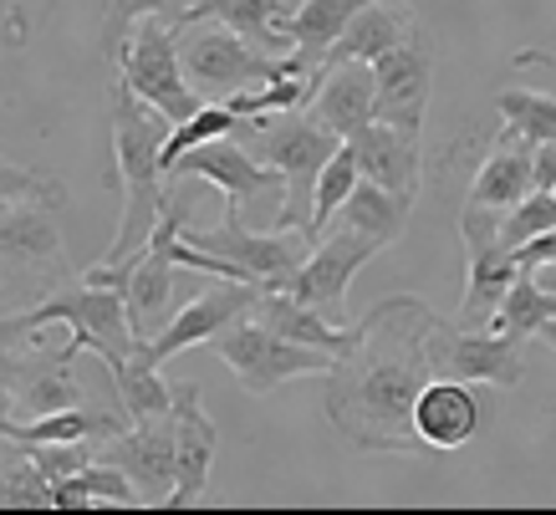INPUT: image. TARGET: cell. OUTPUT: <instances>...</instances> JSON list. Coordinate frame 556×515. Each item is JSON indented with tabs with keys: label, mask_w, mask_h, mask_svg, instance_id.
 Masks as SVG:
<instances>
[{
	"label": "cell",
	"mask_w": 556,
	"mask_h": 515,
	"mask_svg": "<svg viewBox=\"0 0 556 515\" xmlns=\"http://www.w3.org/2000/svg\"><path fill=\"white\" fill-rule=\"evenodd\" d=\"M439 316L419 297H388L357 322V348L321 378V414L353 449L414 454L429 449L414 429V403L434 382L429 327Z\"/></svg>",
	"instance_id": "1"
},
{
	"label": "cell",
	"mask_w": 556,
	"mask_h": 515,
	"mask_svg": "<svg viewBox=\"0 0 556 515\" xmlns=\"http://www.w3.org/2000/svg\"><path fill=\"white\" fill-rule=\"evenodd\" d=\"M67 210V189L26 164L0 168V255H5V312H26L51 291L72 286L67 250L56 215Z\"/></svg>",
	"instance_id": "2"
},
{
	"label": "cell",
	"mask_w": 556,
	"mask_h": 515,
	"mask_svg": "<svg viewBox=\"0 0 556 515\" xmlns=\"http://www.w3.org/2000/svg\"><path fill=\"white\" fill-rule=\"evenodd\" d=\"M174 138V117H164L153 102H143L134 87L113 83V153H118V184H123V215L118 235L102 250V266H118L153 240L159 219L174 200V184L164 174V149Z\"/></svg>",
	"instance_id": "3"
},
{
	"label": "cell",
	"mask_w": 556,
	"mask_h": 515,
	"mask_svg": "<svg viewBox=\"0 0 556 515\" xmlns=\"http://www.w3.org/2000/svg\"><path fill=\"white\" fill-rule=\"evenodd\" d=\"M62 322L72 332V342L62 348V363H77L83 352H98V363L108 367V378L118 382L143 352V337L134 332V316H128V297L118 286H62L47 301H36L26 312H5V342H21L36 327Z\"/></svg>",
	"instance_id": "4"
},
{
	"label": "cell",
	"mask_w": 556,
	"mask_h": 515,
	"mask_svg": "<svg viewBox=\"0 0 556 515\" xmlns=\"http://www.w3.org/2000/svg\"><path fill=\"white\" fill-rule=\"evenodd\" d=\"M245 128H251V153L255 159L270 164L281 179H287V200L276 204V225H281V230L302 225L306 230L321 168H327V159H332L348 138H338L327 123H317L312 108H291V113L255 117V123H245Z\"/></svg>",
	"instance_id": "5"
},
{
	"label": "cell",
	"mask_w": 556,
	"mask_h": 515,
	"mask_svg": "<svg viewBox=\"0 0 556 515\" xmlns=\"http://www.w3.org/2000/svg\"><path fill=\"white\" fill-rule=\"evenodd\" d=\"M179 51H185V72L194 92L204 102H225L236 98V92H255V87L276 83V77H287V72H312L302 51H291V56H270L261 51L255 41H245L240 32L230 26H219V21H194L179 32Z\"/></svg>",
	"instance_id": "6"
},
{
	"label": "cell",
	"mask_w": 556,
	"mask_h": 515,
	"mask_svg": "<svg viewBox=\"0 0 556 515\" xmlns=\"http://www.w3.org/2000/svg\"><path fill=\"white\" fill-rule=\"evenodd\" d=\"M204 348L225 357V367L236 373V382L251 393V399H266V393H276V388L291 378H327L332 363H338L332 352L306 348V342H291V337L270 332L255 312L236 316V322H230L225 332L210 337Z\"/></svg>",
	"instance_id": "7"
},
{
	"label": "cell",
	"mask_w": 556,
	"mask_h": 515,
	"mask_svg": "<svg viewBox=\"0 0 556 515\" xmlns=\"http://www.w3.org/2000/svg\"><path fill=\"white\" fill-rule=\"evenodd\" d=\"M113 62H118V77L134 87L143 102H153L164 117L174 123H185L204 108V98L194 92L185 72V51H179V26L164 16H143L134 26V36L113 51Z\"/></svg>",
	"instance_id": "8"
},
{
	"label": "cell",
	"mask_w": 556,
	"mask_h": 515,
	"mask_svg": "<svg viewBox=\"0 0 556 515\" xmlns=\"http://www.w3.org/2000/svg\"><path fill=\"white\" fill-rule=\"evenodd\" d=\"M429 367L434 378L490 382V388H521L526 382V342L501 327H459L439 316L429 327Z\"/></svg>",
	"instance_id": "9"
},
{
	"label": "cell",
	"mask_w": 556,
	"mask_h": 515,
	"mask_svg": "<svg viewBox=\"0 0 556 515\" xmlns=\"http://www.w3.org/2000/svg\"><path fill=\"white\" fill-rule=\"evenodd\" d=\"M378 250H383V240H372V235L332 219V225L312 240L306 266L296 271L281 291H291L296 301H306V306H317V312H327L332 322H338L342 301H348V281H353L357 271H363V261H372Z\"/></svg>",
	"instance_id": "10"
},
{
	"label": "cell",
	"mask_w": 556,
	"mask_h": 515,
	"mask_svg": "<svg viewBox=\"0 0 556 515\" xmlns=\"http://www.w3.org/2000/svg\"><path fill=\"white\" fill-rule=\"evenodd\" d=\"M372 77H378V117L424 138L429 92H434V36H429V26L419 21L383 62H372Z\"/></svg>",
	"instance_id": "11"
},
{
	"label": "cell",
	"mask_w": 556,
	"mask_h": 515,
	"mask_svg": "<svg viewBox=\"0 0 556 515\" xmlns=\"http://www.w3.org/2000/svg\"><path fill=\"white\" fill-rule=\"evenodd\" d=\"M261 291H266V286H255V281H225V276H215V286H200V291H194V297H189L185 306L174 312L169 327L143 342V357H149L153 367H164L169 357H179L185 348H200V342H210V337L225 332L236 316L251 312Z\"/></svg>",
	"instance_id": "12"
},
{
	"label": "cell",
	"mask_w": 556,
	"mask_h": 515,
	"mask_svg": "<svg viewBox=\"0 0 556 515\" xmlns=\"http://www.w3.org/2000/svg\"><path fill=\"white\" fill-rule=\"evenodd\" d=\"M102 460L128 469L143 505H169L174 485H179V424H174V414L134 418V429L108 439Z\"/></svg>",
	"instance_id": "13"
},
{
	"label": "cell",
	"mask_w": 556,
	"mask_h": 515,
	"mask_svg": "<svg viewBox=\"0 0 556 515\" xmlns=\"http://www.w3.org/2000/svg\"><path fill=\"white\" fill-rule=\"evenodd\" d=\"M169 179H200V184H215L225 204H236L245 210L251 200L261 194H276V200H287V179L276 174L270 164H261L251 149H240L230 138H215V143H200V149H189L179 164L169 168Z\"/></svg>",
	"instance_id": "14"
},
{
	"label": "cell",
	"mask_w": 556,
	"mask_h": 515,
	"mask_svg": "<svg viewBox=\"0 0 556 515\" xmlns=\"http://www.w3.org/2000/svg\"><path fill=\"white\" fill-rule=\"evenodd\" d=\"M357 149V164H363V179L383 184L388 194H399L404 204L419 200V179H424V138L404 134L383 117H372L368 128H357L348 138Z\"/></svg>",
	"instance_id": "15"
},
{
	"label": "cell",
	"mask_w": 556,
	"mask_h": 515,
	"mask_svg": "<svg viewBox=\"0 0 556 515\" xmlns=\"http://www.w3.org/2000/svg\"><path fill=\"white\" fill-rule=\"evenodd\" d=\"M174 424H179V485H174L169 505H204L210 500V465H215L219 429L215 418L204 414L194 382H174Z\"/></svg>",
	"instance_id": "16"
},
{
	"label": "cell",
	"mask_w": 556,
	"mask_h": 515,
	"mask_svg": "<svg viewBox=\"0 0 556 515\" xmlns=\"http://www.w3.org/2000/svg\"><path fill=\"white\" fill-rule=\"evenodd\" d=\"M312 117L327 123L338 138H353L378 117V77L368 62H327L312 92Z\"/></svg>",
	"instance_id": "17"
},
{
	"label": "cell",
	"mask_w": 556,
	"mask_h": 515,
	"mask_svg": "<svg viewBox=\"0 0 556 515\" xmlns=\"http://www.w3.org/2000/svg\"><path fill=\"white\" fill-rule=\"evenodd\" d=\"M194 21H219L240 32L245 41H255L270 56H291L296 51V36H291V11L281 0H185V16H179V32L194 26Z\"/></svg>",
	"instance_id": "18"
},
{
	"label": "cell",
	"mask_w": 556,
	"mask_h": 515,
	"mask_svg": "<svg viewBox=\"0 0 556 515\" xmlns=\"http://www.w3.org/2000/svg\"><path fill=\"white\" fill-rule=\"evenodd\" d=\"M414 429L429 449H465L480 434V399L465 378H434L414 403Z\"/></svg>",
	"instance_id": "19"
},
{
	"label": "cell",
	"mask_w": 556,
	"mask_h": 515,
	"mask_svg": "<svg viewBox=\"0 0 556 515\" xmlns=\"http://www.w3.org/2000/svg\"><path fill=\"white\" fill-rule=\"evenodd\" d=\"M251 312L266 322L270 332L291 337V342H306V348L332 352V357H348V352L357 348V337H363L357 327H338L327 312H317V306L296 301L291 291H261Z\"/></svg>",
	"instance_id": "20"
},
{
	"label": "cell",
	"mask_w": 556,
	"mask_h": 515,
	"mask_svg": "<svg viewBox=\"0 0 556 515\" xmlns=\"http://www.w3.org/2000/svg\"><path fill=\"white\" fill-rule=\"evenodd\" d=\"M531 153L536 143H526L516 128H501L495 134V149L485 153V164L475 168V184H470V200L475 204H495V210H510V204H521L536 179H531Z\"/></svg>",
	"instance_id": "21"
},
{
	"label": "cell",
	"mask_w": 556,
	"mask_h": 515,
	"mask_svg": "<svg viewBox=\"0 0 556 515\" xmlns=\"http://www.w3.org/2000/svg\"><path fill=\"white\" fill-rule=\"evenodd\" d=\"M419 26V16L408 11V0H378L368 11H357L353 26L338 36V47L327 51V62H383L408 32Z\"/></svg>",
	"instance_id": "22"
},
{
	"label": "cell",
	"mask_w": 556,
	"mask_h": 515,
	"mask_svg": "<svg viewBox=\"0 0 556 515\" xmlns=\"http://www.w3.org/2000/svg\"><path fill=\"white\" fill-rule=\"evenodd\" d=\"M5 439L16 444H72V439H118L123 434V414L113 409H56V414H41V418H16L5 414L0 424Z\"/></svg>",
	"instance_id": "23"
},
{
	"label": "cell",
	"mask_w": 556,
	"mask_h": 515,
	"mask_svg": "<svg viewBox=\"0 0 556 515\" xmlns=\"http://www.w3.org/2000/svg\"><path fill=\"white\" fill-rule=\"evenodd\" d=\"M77 505H92V511H123V505H143L138 485L128 480V469L113 465V460H98V465L77 469L67 480L51 485V511H77Z\"/></svg>",
	"instance_id": "24"
},
{
	"label": "cell",
	"mask_w": 556,
	"mask_h": 515,
	"mask_svg": "<svg viewBox=\"0 0 556 515\" xmlns=\"http://www.w3.org/2000/svg\"><path fill=\"white\" fill-rule=\"evenodd\" d=\"M378 0H302L291 11V36L312 67H327V51L338 47V36L353 26L357 11H368Z\"/></svg>",
	"instance_id": "25"
},
{
	"label": "cell",
	"mask_w": 556,
	"mask_h": 515,
	"mask_svg": "<svg viewBox=\"0 0 556 515\" xmlns=\"http://www.w3.org/2000/svg\"><path fill=\"white\" fill-rule=\"evenodd\" d=\"M408 210H414V204H404L399 194H388L383 184L357 179V189L348 194V204L338 210V219L342 225H353V230H363V235H372V240H383V246H393L408 225Z\"/></svg>",
	"instance_id": "26"
},
{
	"label": "cell",
	"mask_w": 556,
	"mask_h": 515,
	"mask_svg": "<svg viewBox=\"0 0 556 515\" xmlns=\"http://www.w3.org/2000/svg\"><path fill=\"white\" fill-rule=\"evenodd\" d=\"M546 322H556V291H546L531 271H521V276H516V286H510L506 306H501V316H495L490 327L510 332L516 342H531V337H541V327H546Z\"/></svg>",
	"instance_id": "27"
},
{
	"label": "cell",
	"mask_w": 556,
	"mask_h": 515,
	"mask_svg": "<svg viewBox=\"0 0 556 515\" xmlns=\"http://www.w3.org/2000/svg\"><path fill=\"white\" fill-rule=\"evenodd\" d=\"M357 179H363L357 149L353 143H342V149L327 159V168H321V179H317V200H312V219H306V235H312V240L338 219V210L348 204V194L357 189Z\"/></svg>",
	"instance_id": "28"
},
{
	"label": "cell",
	"mask_w": 556,
	"mask_h": 515,
	"mask_svg": "<svg viewBox=\"0 0 556 515\" xmlns=\"http://www.w3.org/2000/svg\"><path fill=\"white\" fill-rule=\"evenodd\" d=\"M0 505L5 511H51V480L31 460V449L5 439V480H0Z\"/></svg>",
	"instance_id": "29"
},
{
	"label": "cell",
	"mask_w": 556,
	"mask_h": 515,
	"mask_svg": "<svg viewBox=\"0 0 556 515\" xmlns=\"http://www.w3.org/2000/svg\"><path fill=\"white\" fill-rule=\"evenodd\" d=\"M240 123H245V117H240L230 102H204L194 117L174 123V138H169V149H164V174H169V168L179 164L189 149H200V143H215V138H230Z\"/></svg>",
	"instance_id": "30"
},
{
	"label": "cell",
	"mask_w": 556,
	"mask_h": 515,
	"mask_svg": "<svg viewBox=\"0 0 556 515\" xmlns=\"http://www.w3.org/2000/svg\"><path fill=\"white\" fill-rule=\"evenodd\" d=\"M495 108L526 143H546L556 138V98L552 92H526V87H506L495 92Z\"/></svg>",
	"instance_id": "31"
},
{
	"label": "cell",
	"mask_w": 556,
	"mask_h": 515,
	"mask_svg": "<svg viewBox=\"0 0 556 515\" xmlns=\"http://www.w3.org/2000/svg\"><path fill=\"white\" fill-rule=\"evenodd\" d=\"M118 399H123V414L128 418H153V414H174V388L169 382H159V367L138 352V363L123 373L118 382Z\"/></svg>",
	"instance_id": "32"
},
{
	"label": "cell",
	"mask_w": 556,
	"mask_h": 515,
	"mask_svg": "<svg viewBox=\"0 0 556 515\" xmlns=\"http://www.w3.org/2000/svg\"><path fill=\"white\" fill-rule=\"evenodd\" d=\"M102 5V51L113 56V51L134 36V26L143 16H164L179 26V16H185V0H98Z\"/></svg>",
	"instance_id": "33"
},
{
	"label": "cell",
	"mask_w": 556,
	"mask_h": 515,
	"mask_svg": "<svg viewBox=\"0 0 556 515\" xmlns=\"http://www.w3.org/2000/svg\"><path fill=\"white\" fill-rule=\"evenodd\" d=\"M556 230V189H531L521 204H510L506 210V230H501V240H506L510 250L526 246V240H536V235Z\"/></svg>",
	"instance_id": "34"
},
{
	"label": "cell",
	"mask_w": 556,
	"mask_h": 515,
	"mask_svg": "<svg viewBox=\"0 0 556 515\" xmlns=\"http://www.w3.org/2000/svg\"><path fill=\"white\" fill-rule=\"evenodd\" d=\"M5 5V47L31 41V0H0Z\"/></svg>",
	"instance_id": "35"
},
{
	"label": "cell",
	"mask_w": 556,
	"mask_h": 515,
	"mask_svg": "<svg viewBox=\"0 0 556 515\" xmlns=\"http://www.w3.org/2000/svg\"><path fill=\"white\" fill-rule=\"evenodd\" d=\"M531 179H536V189H556V138L536 143V153H531Z\"/></svg>",
	"instance_id": "36"
},
{
	"label": "cell",
	"mask_w": 556,
	"mask_h": 515,
	"mask_svg": "<svg viewBox=\"0 0 556 515\" xmlns=\"http://www.w3.org/2000/svg\"><path fill=\"white\" fill-rule=\"evenodd\" d=\"M531 276H536V281L546 286V291H556V261H546V266H536V271H531Z\"/></svg>",
	"instance_id": "37"
},
{
	"label": "cell",
	"mask_w": 556,
	"mask_h": 515,
	"mask_svg": "<svg viewBox=\"0 0 556 515\" xmlns=\"http://www.w3.org/2000/svg\"><path fill=\"white\" fill-rule=\"evenodd\" d=\"M541 342H546V348L556 352V322H546V327H541Z\"/></svg>",
	"instance_id": "38"
}]
</instances>
